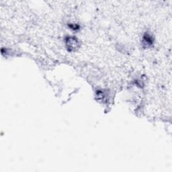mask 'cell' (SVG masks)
Instances as JSON below:
<instances>
[{
    "mask_svg": "<svg viewBox=\"0 0 172 172\" xmlns=\"http://www.w3.org/2000/svg\"><path fill=\"white\" fill-rule=\"evenodd\" d=\"M66 44L70 51H73L79 47V42L76 38L68 37L66 39Z\"/></svg>",
    "mask_w": 172,
    "mask_h": 172,
    "instance_id": "cell-1",
    "label": "cell"
},
{
    "mask_svg": "<svg viewBox=\"0 0 172 172\" xmlns=\"http://www.w3.org/2000/svg\"><path fill=\"white\" fill-rule=\"evenodd\" d=\"M153 43V38L149 35H146L144 37V44H146V45L151 46Z\"/></svg>",
    "mask_w": 172,
    "mask_h": 172,
    "instance_id": "cell-2",
    "label": "cell"
}]
</instances>
